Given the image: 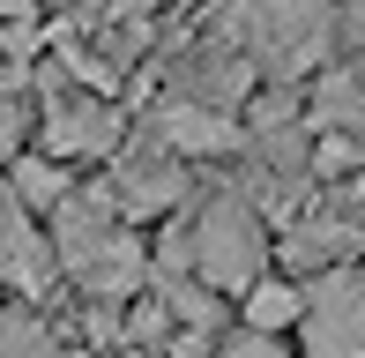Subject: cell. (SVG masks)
Wrapping results in <instances>:
<instances>
[{
	"instance_id": "obj_11",
	"label": "cell",
	"mask_w": 365,
	"mask_h": 358,
	"mask_svg": "<svg viewBox=\"0 0 365 358\" xmlns=\"http://www.w3.org/2000/svg\"><path fill=\"white\" fill-rule=\"evenodd\" d=\"M0 358H82V351L23 299V306H0Z\"/></svg>"
},
{
	"instance_id": "obj_15",
	"label": "cell",
	"mask_w": 365,
	"mask_h": 358,
	"mask_svg": "<svg viewBox=\"0 0 365 358\" xmlns=\"http://www.w3.org/2000/svg\"><path fill=\"white\" fill-rule=\"evenodd\" d=\"M157 0H105V23H149Z\"/></svg>"
},
{
	"instance_id": "obj_4",
	"label": "cell",
	"mask_w": 365,
	"mask_h": 358,
	"mask_svg": "<svg viewBox=\"0 0 365 358\" xmlns=\"http://www.w3.org/2000/svg\"><path fill=\"white\" fill-rule=\"evenodd\" d=\"M120 135H127V120H120L112 97L75 90V83L68 90H45V105H38V150L68 157V165H90V157L120 150Z\"/></svg>"
},
{
	"instance_id": "obj_12",
	"label": "cell",
	"mask_w": 365,
	"mask_h": 358,
	"mask_svg": "<svg viewBox=\"0 0 365 358\" xmlns=\"http://www.w3.org/2000/svg\"><path fill=\"white\" fill-rule=\"evenodd\" d=\"M45 23H38V0H0V60H38Z\"/></svg>"
},
{
	"instance_id": "obj_13",
	"label": "cell",
	"mask_w": 365,
	"mask_h": 358,
	"mask_svg": "<svg viewBox=\"0 0 365 358\" xmlns=\"http://www.w3.org/2000/svg\"><path fill=\"white\" fill-rule=\"evenodd\" d=\"M209 358H298V351H291L276 329H246V321H239V329L217 336V351H209Z\"/></svg>"
},
{
	"instance_id": "obj_8",
	"label": "cell",
	"mask_w": 365,
	"mask_h": 358,
	"mask_svg": "<svg viewBox=\"0 0 365 358\" xmlns=\"http://www.w3.org/2000/svg\"><path fill=\"white\" fill-rule=\"evenodd\" d=\"M365 247V217H351V209H298V217L284 224V239H276V262L313 276V269H336V262H358Z\"/></svg>"
},
{
	"instance_id": "obj_10",
	"label": "cell",
	"mask_w": 365,
	"mask_h": 358,
	"mask_svg": "<svg viewBox=\"0 0 365 358\" xmlns=\"http://www.w3.org/2000/svg\"><path fill=\"white\" fill-rule=\"evenodd\" d=\"M298 314H306V284L298 276H276V269H261L254 284L239 291V321L246 329H298Z\"/></svg>"
},
{
	"instance_id": "obj_6",
	"label": "cell",
	"mask_w": 365,
	"mask_h": 358,
	"mask_svg": "<svg viewBox=\"0 0 365 358\" xmlns=\"http://www.w3.org/2000/svg\"><path fill=\"white\" fill-rule=\"evenodd\" d=\"M0 284H8V299H53V284H60L53 232L15 194H0Z\"/></svg>"
},
{
	"instance_id": "obj_9",
	"label": "cell",
	"mask_w": 365,
	"mask_h": 358,
	"mask_svg": "<svg viewBox=\"0 0 365 358\" xmlns=\"http://www.w3.org/2000/svg\"><path fill=\"white\" fill-rule=\"evenodd\" d=\"M68 187H75V165L68 157H53V150H23L8 165V194L23 209H38V217H53L60 202H68Z\"/></svg>"
},
{
	"instance_id": "obj_7",
	"label": "cell",
	"mask_w": 365,
	"mask_h": 358,
	"mask_svg": "<svg viewBox=\"0 0 365 358\" xmlns=\"http://www.w3.org/2000/svg\"><path fill=\"white\" fill-rule=\"evenodd\" d=\"M149 135L164 142V150H179L194 165V157H239L246 150V120H231V105H209V97H164L157 120H149Z\"/></svg>"
},
{
	"instance_id": "obj_5",
	"label": "cell",
	"mask_w": 365,
	"mask_h": 358,
	"mask_svg": "<svg viewBox=\"0 0 365 358\" xmlns=\"http://www.w3.org/2000/svg\"><path fill=\"white\" fill-rule=\"evenodd\" d=\"M105 187H112V202H120L127 224H142V217H172V209L187 202V157L164 150V142L149 135V150H127V157L112 150Z\"/></svg>"
},
{
	"instance_id": "obj_14",
	"label": "cell",
	"mask_w": 365,
	"mask_h": 358,
	"mask_svg": "<svg viewBox=\"0 0 365 358\" xmlns=\"http://www.w3.org/2000/svg\"><path fill=\"white\" fill-rule=\"evenodd\" d=\"M30 127H38V120H30V105H23V90H0V172H8L15 157L30 150Z\"/></svg>"
},
{
	"instance_id": "obj_16",
	"label": "cell",
	"mask_w": 365,
	"mask_h": 358,
	"mask_svg": "<svg viewBox=\"0 0 365 358\" xmlns=\"http://www.w3.org/2000/svg\"><path fill=\"white\" fill-rule=\"evenodd\" d=\"M127 358H164V351H127Z\"/></svg>"
},
{
	"instance_id": "obj_1",
	"label": "cell",
	"mask_w": 365,
	"mask_h": 358,
	"mask_svg": "<svg viewBox=\"0 0 365 358\" xmlns=\"http://www.w3.org/2000/svg\"><path fill=\"white\" fill-rule=\"evenodd\" d=\"M209 38L239 45L269 83H306L336 53V0H217Z\"/></svg>"
},
{
	"instance_id": "obj_2",
	"label": "cell",
	"mask_w": 365,
	"mask_h": 358,
	"mask_svg": "<svg viewBox=\"0 0 365 358\" xmlns=\"http://www.w3.org/2000/svg\"><path fill=\"white\" fill-rule=\"evenodd\" d=\"M269 262H276V239H269L261 202H246V194H209V202L194 209V276H202V284H217L224 299H239Z\"/></svg>"
},
{
	"instance_id": "obj_3",
	"label": "cell",
	"mask_w": 365,
	"mask_h": 358,
	"mask_svg": "<svg viewBox=\"0 0 365 358\" xmlns=\"http://www.w3.org/2000/svg\"><path fill=\"white\" fill-rule=\"evenodd\" d=\"M298 344H306V358H365V269L358 262L306 276Z\"/></svg>"
}]
</instances>
